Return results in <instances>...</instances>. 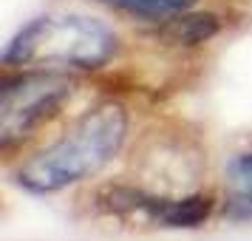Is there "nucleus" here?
Listing matches in <instances>:
<instances>
[{
	"instance_id": "nucleus-5",
	"label": "nucleus",
	"mask_w": 252,
	"mask_h": 241,
	"mask_svg": "<svg viewBox=\"0 0 252 241\" xmlns=\"http://www.w3.org/2000/svg\"><path fill=\"white\" fill-rule=\"evenodd\" d=\"M119 14H127L133 20H148V23H167L179 14L190 12L195 0H96Z\"/></svg>"
},
{
	"instance_id": "nucleus-3",
	"label": "nucleus",
	"mask_w": 252,
	"mask_h": 241,
	"mask_svg": "<svg viewBox=\"0 0 252 241\" xmlns=\"http://www.w3.org/2000/svg\"><path fill=\"white\" fill-rule=\"evenodd\" d=\"M71 94L74 80L65 71L29 69L6 77L0 88V148L9 150L26 142L71 100Z\"/></svg>"
},
{
	"instance_id": "nucleus-4",
	"label": "nucleus",
	"mask_w": 252,
	"mask_h": 241,
	"mask_svg": "<svg viewBox=\"0 0 252 241\" xmlns=\"http://www.w3.org/2000/svg\"><path fill=\"white\" fill-rule=\"evenodd\" d=\"M224 213L232 221H247V218H252V150L238 153L227 165Z\"/></svg>"
},
{
	"instance_id": "nucleus-1",
	"label": "nucleus",
	"mask_w": 252,
	"mask_h": 241,
	"mask_svg": "<svg viewBox=\"0 0 252 241\" xmlns=\"http://www.w3.org/2000/svg\"><path fill=\"white\" fill-rule=\"evenodd\" d=\"M127 111L119 103H102L74 119L51 145L17 168V184L29 193H60L99 173L122 150Z\"/></svg>"
},
{
	"instance_id": "nucleus-6",
	"label": "nucleus",
	"mask_w": 252,
	"mask_h": 241,
	"mask_svg": "<svg viewBox=\"0 0 252 241\" xmlns=\"http://www.w3.org/2000/svg\"><path fill=\"white\" fill-rule=\"evenodd\" d=\"M218 32V17L216 14H190L184 12L173 17L167 23H161V37L176 46H198Z\"/></svg>"
},
{
	"instance_id": "nucleus-2",
	"label": "nucleus",
	"mask_w": 252,
	"mask_h": 241,
	"mask_svg": "<svg viewBox=\"0 0 252 241\" xmlns=\"http://www.w3.org/2000/svg\"><path fill=\"white\" fill-rule=\"evenodd\" d=\"M116 54V34L88 14H46L37 17L3 51L6 66L34 69H102Z\"/></svg>"
}]
</instances>
